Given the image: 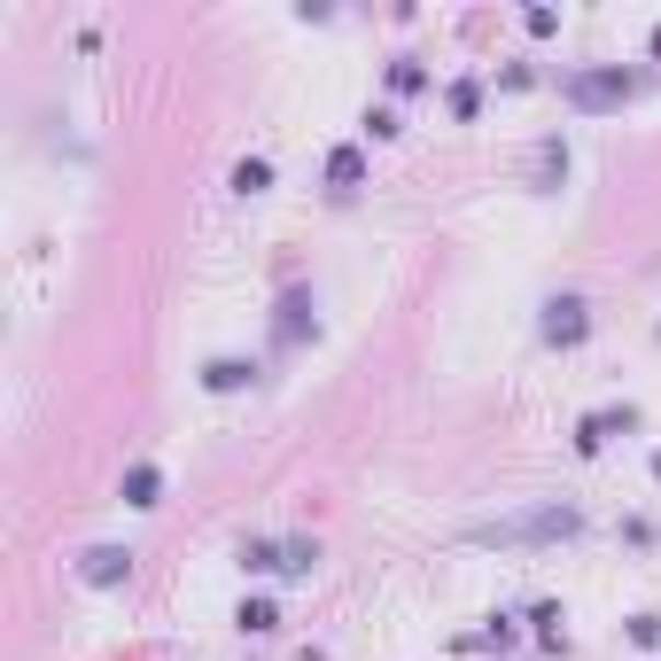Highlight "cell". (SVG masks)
I'll use <instances>...</instances> for the list:
<instances>
[{
    "instance_id": "obj_19",
    "label": "cell",
    "mask_w": 661,
    "mask_h": 661,
    "mask_svg": "<svg viewBox=\"0 0 661 661\" xmlns=\"http://www.w3.org/2000/svg\"><path fill=\"white\" fill-rule=\"evenodd\" d=\"M630 646L653 653V646H661V615H630Z\"/></svg>"
},
{
    "instance_id": "obj_17",
    "label": "cell",
    "mask_w": 661,
    "mask_h": 661,
    "mask_svg": "<svg viewBox=\"0 0 661 661\" xmlns=\"http://www.w3.org/2000/svg\"><path fill=\"white\" fill-rule=\"evenodd\" d=\"M444 102H452V117L467 125V117L482 110V87H475V78H452V94H444Z\"/></svg>"
},
{
    "instance_id": "obj_2",
    "label": "cell",
    "mask_w": 661,
    "mask_h": 661,
    "mask_svg": "<svg viewBox=\"0 0 661 661\" xmlns=\"http://www.w3.org/2000/svg\"><path fill=\"white\" fill-rule=\"evenodd\" d=\"M568 110H623L630 94H638V70H623V62H592V70H568Z\"/></svg>"
},
{
    "instance_id": "obj_8",
    "label": "cell",
    "mask_w": 661,
    "mask_h": 661,
    "mask_svg": "<svg viewBox=\"0 0 661 661\" xmlns=\"http://www.w3.org/2000/svg\"><path fill=\"white\" fill-rule=\"evenodd\" d=\"M250 381H258L250 358H210V366H203V389H210V397H233V389H250Z\"/></svg>"
},
{
    "instance_id": "obj_10",
    "label": "cell",
    "mask_w": 661,
    "mask_h": 661,
    "mask_svg": "<svg viewBox=\"0 0 661 661\" xmlns=\"http://www.w3.org/2000/svg\"><path fill=\"white\" fill-rule=\"evenodd\" d=\"M226 187H233V195H265V187H273V156H241L233 172H226Z\"/></svg>"
},
{
    "instance_id": "obj_15",
    "label": "cell",
    "mask_w": 661,
    "mask_h": 661,
    "mask_svg": "<svg viewBox=\"0 0 661 661\" xmlns=\"http://www.w3.org/2000/svg\"><path fill=\"white\" fill-rule=\"evenodd\" d=\"M281 568V545L273 537H250V545H241V575H273Z\"/></svg>"
},
{
    "instance_id": "obj_20",
    "label": "cell",
    "mask_w": 661,
    "mask_h": 661,
    "mask_svg": "<svg viewBox=\"0 0 661 661\" xmlns=\"http://www.w3.org/2000/svg\"><path fill=\"white\" fill-rule=\"evenodd\" d=\"M296 661H327V653H319V646H304V653H296Z\"/></svg>"
},
{
    "instance_id": "obj_5",
    "label": "cell",
    "mask_w": 661,
    "mask_h": 661,
    "mask_svg": "<svg viewBox=\"0 0 661 661\" xmlns=\"http://www.w3.org/2000/svg\"><path fill=\"white\" fill-rule=\"evenodd\" d=\"M125 575H133V552H125V545H94L87 560H78V584H94V592L125 584Z\"/></svg>"
},
{
    "instance_id": "obj_1",
    "label": "cell",
    "mask_w": 661,
    "mask_h": 661,
    "mask_svg": "<svg viewBox=\"0 0 661 661\" xmlns=\"http://www.w3.org/2000/svg\"><path fill=\"white\" fill-rule=\"evenodd\" d=\"M584 529V514L575 506H529V514H506V522H482L475 529V545H552V537H575Z\"/></svg>"
},
{
    "instance_id": "obj_22",
    "label": "cell",
    "mask_w": 661,
    "mask_h": 661,
    "mask_svg": "<svg viewBox=\"0 0 661 661\" xmlns=\"http://www.w3.org/2000/svg\"><path fill=\"white\" fill-rule=\"evenodd\" d=\"M653 482H661V452H653Z\"/></svg>"
},
{
    "instance_id": "obj_13",
    "label": "cell",
    "mask_w": 661,
    "mask_h": 661,
    "mask_svg": "<svg viewBox=\"0 0 661 661\" xmlns=\"http://www.w3.org/2000/svg\"><path fill=\"white\" fill-rule=\"evenodd\" d=\"M319 568V537H288L281 545V575H311Z\"/></svg>"
},
{
    "instance_id": "obj_7",
    "label": "cell",
    "mask_w": 661,
    "mask_h": 661,
    "mask_svg": "<svg viewBox=\"0 0 661 661\" xmlns=\"http://www.w3.org/2000/svg\"><path fill=\"white\" fill-rule=\"evenodd\" d=\"M117 499H125V506H140V514H148V506H156V499H163V467H156V459H133V467H125V475H117Z\"/></svg>"
},
{
    "instance_id": "obj_21",
    "label": "cell",
    "mask_w": 661,
    "mask_h": 661,
    "mask_svg": "<svg viewBox=\"0 0 661 661\" xmlns=\"http://www.w3.org/2000/svg\"><path fill=\"white\" fill-rule=\"evenodd\" d=\"M653 55H661V24H653Z\"/></svg>"
},
{
    "instance_id": "obj_4",
    "label": "cell",
    "mask_w": 661,
    "mask_h": 661,
    "mask_svg": "<svg viewBox=\"0 0 661 661\" xmlns=\"http://www.w3.org/2000/svg\"><path fill=\"white\" fill-rule=\"evenodd\" d=\"M537 327H545V343H552V351H575V343L592 335V304H584V296H552Z\"/></svg>"
},
{
    "instance_id": "obj_12",
    "label": "cell",
    "mask_w": 661,
    "mask_h": 661,
    "mask_svg": "<svg viewBox=\"0 0 661 661\" xmlns=\"http://www.w3.org/2000/svg\"><path fill=\"white\" fill-rule=\"evenodd\" d=\"M358 133H366V140H397L404 125H397V110H389V102H366V110H358Z\"/></svg>"
},
{
    "instance_id": "obj_11",
    "label": "cell",
    "mask_w": 661,
    "mask_h": 661,
    "mask_svg": "<svg viewBox=\"0 0 661 661\" xmlns=\"http://www.w3.org/2000/svg\"><path fill=\"white\" fill-rule=\"evenodd\" d=\"M327 180H335V187H358L366 180V156L343 140V148H327Z\"/></svg>"
},
{
    "instance_id": "obj_18",
    "label": "cell",
    "mask_w": 661,
    "mask_h": 661,
    "mask_svg": "<svg viewBox=\"0 0 661 661\" xmlns=\"http://www.w3.org/2000/svg\"><path fill=\"white\" fill-rule=\"evenodd\" d=\"M522 32H529V39H552L560 16H552V9H522Z\"/></svg>"
},
{
    "instance_id": "obj_9",
    "label": "cell",
    "mask_w": 661,
    "mask_h": 661,
    "mask_svg": "<svg viewBox=\"0 0 661 661\" xmlns=\"http://www.w3.org/2000/svg\"><path fill=\"white\" fill-rule=\"evenodd\" d=\"M233 623L250 630V638H265V630H281V600H265V592H250V600L233 607Z\"/></svg>"
},
{
    "instance_id": "obj_6",
    "label": "cell",
    "mask_w": 661,
    "mask_h": 661,
    "mask_svg": "<svg viewBox=\"0 0 661 661\" xmlns=\"http://www.w3.org/2000/svg\"><path fill=\"white\" fill-rule=\"evenodd\" d=\"M311 327H319V319H311V288H288V296H281V319H273V343H281V351H296Z\"/></svg>"
},
{
    "instance_id": "obj_14",
    "label": "cell",
    "mask_w": 661,
    "mask_h": 661,
    "mask_svg": "<svg viewBox=\"0 0 661 661\" xmlns=\"http://www.w3.org/2000/svg\"><path fill=\"white\" fill-rule=\"evenodd\" d=\"M529 623H537V646H545V653H560V646H568V615H560L552 600H545V607H537Z\"/></svg>"
},
{
    "instance_id": "obj_16",
    "label": "cell",
    "mask_w": 661,
    "mask_h": 661,
    "mask_svg": "<svg viewBox=\"0 0 661 661\" xmlns=\"http://www.w3.org/2000/svg\"><path fill=\"white\" fill-rule=\"evenodd\" d=\"M421 87H429L421 55H397V62H389V94H421Z\"/></svg>"
},
{
    "instance_id": "obj_3",
    "label": "cell",
    "mask_w": 661,
    "mask_h": 661,
    "mask_svg": "<svg viewBox=\"0 0 661 661\" xmlns=\"http://www.w3.org/2000/svg\"><path fill=\"white\" fill-rule=\"evenodd\" d=\"M638 429V404H600V412H584V421H575V452L584 459H600L615 436H630Z\"/></svg>"
}]
</instances>
